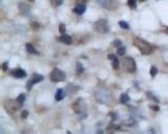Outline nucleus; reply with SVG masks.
<instances>
[{"label": "nucleus", "mask_w": 168, "mask_h": 134, "mask_svg": "<svg viewBox=\"0 0 168 134\" xmlns=\"http://www.w3.org/2000/svg\"><path fill=\"white\" fill-rule=\"evenodd\" d=\"M147 96H148V98H151V100H155V102H159V100H158V98H157L156 96H153L152 93H150L149 91L147 92Z\"/></svg>", "instance_id": "25"}, {"label": "nucleus", "mask_w": 168, "mask_h": 134, "mask_svg": "<svg viewBox=\"0 0 168 134\" xmlns=\"http://www.w3.org/2000/svg\"><path fill=\"white\" fill-rule=\"evenodd\" d=\"M127 4H128V6L130 7V9H134L136 7H137V0H128Z\"/></svg>", "instance_id": "18"}, {"label": "nucleus", "mask_w": 168, "mask_h": 134, "mask_svg": "<svg viewBox=\"0 0 168 134\" xmlns=\"http://www.w3.org/2000/svg\"><path fill=\"white\" fill-rule=\"evenodd\" d=\"M53 3V5L55 6V7H57V6L61 5L62 2H63V0H51Z\"/></svg>", "instance_id": "22"}, {"label": "nucleus", "mask_w": 168, "mask_h": 134, "mask_svg": "<svg viewBox=\"0 0 168 134\" xmlns=\"http://www.w3.org/2000/svg\"><path fill=\"white\" fill-rule=\"evenodd\" d=\"M28 110H23L21 112V117L22 119H26L28 117Z\"/></svg>", "instance_id": "27"}, {"label": "nucleus", "mask_w": 168, "mask_h": 134, "mask_svg": "<svg viewBox=\"0 0 168 134\" xmlns=\"http://www.w3.org/2000/svg\"><path fill=\"white\" fill-rule=\"evenodd\" d=\"M95 29L99 34H107L109 31V25L105 19H99L95 23Z\"/></svg>", "instance_id": "5"}, {"label": "nucleus", "mask_w": 168, "mask_h": 134, "mask_svg": "<svg viewBox=\"0 0 168 134\" xmlns=\"http://www.w3.org/2000/svg\"><path fill=\"white\" fill-rule=\"evenodd\" d=\"M26 49H28V52H30V54H35V55H38V54H39V52L36 50V48H35L32 44H30V43L26 44Z\"/></svg>", "instance_id": "17"}, {"label": "nucleus", "mask_w": 168, "mask_h": 134, "mask_svg": "<svg viewBox=\"0 0 168 134\" xmlns=\"http://www.w3.org/2000/svg\"><path fill=\"white\" fill-rule=\"evenodd\" d=\"M85 11H86V6L84 3H79V4H77V5L75 6V9H73V12L78 14V15H82V14H84Z\"/></svg>", "instance_id": "12"}, {"label": "nucleus", "mask_w": 168, "mask_h": 134, "mask_svg": "<svg viewBox=\"0 0 168 134\" xmlns=\"http://www.w3.org/2000/svg\"><path fill=\"white\" fill-rule=\"evenodd\" d=\"M134 45L137 47L139 50L141 52V54L143 55H150L151 52H153V47L150 45L149 43L145 41L142 38H139V37H134Z\"/></svg>", "instance_id": "1"}, {"label": "nucleus", "mask_w": 168, "mask_h": 134, "mask_svg": "<svg viewBox=\"0 0 168 134\" xmlns=\"http://www.w3.org/2000/svg\"><path fill=\"white\" fill-rule=\"evenodd\" d=\"M113 45L117 46V47H120V46H121V41H120V40H115V41H113Z\"/></svg>", "instance_id": "29"}, {"label": "nucleus", "mask_w": 168, "mask_h": 134, "mask_svg": "<svg viewBox=\"0 0 168 134\" xmlns=\"http://www.w3.org/2000/svg\"><path fill=\"white\" fill-rule=\"evenodd\" d=\"M31 27L33 28L34 31H38V29L41 27V25H40V23H38V22L34 21V22H32L31 23Z\"/></svg>", "instance_id": "19"}, {"label": "nucleus", "mask_w": 168, "mask_h": 134, "mask_svg": "<svg viewBox=\"0 0 168 134\" xmlns=\"http://www.w3.org/2000/svg\"><path fill=\"white\" fill-rule=\"evenodd\" d=\"M150 108H152V110H155V111H158L160 109L158 106H150Z\"/></svg>", "instance_id": "31"}, {"label": "nucleus", "mask_w": 168, "mask_h": 134, "mask_svg": "<svg viewBox=\"0 0 168 134\" xmlns=\"http://www.w3.org/2000/svg\"><path fill=\"white\" fill-rule=\"evenodd\" d=\"M99 5L106 9H110V11H115L118 7V2L115 0H96Z\"/></svg>", "instance_id": "7"}, {"label": "nucleus", "mask_w": 168, "mask_h": 134, "mask_svg": "<svg viewBox=\"0 0 168 134\" xmlns=\"http://www.w3.org/2000/svg\"><path fill=\"white\" fill-rule=\"evenodd\" d=\"M11 76H14V78H17V79H22V78H25L26 76V72H25L23 69H14L11 71Z\"/></svg>", "instance_id": "10"}, {"label": "nucleus", "mask_w": 168, "mask_h": 134, "mask_svg": "<svg viewBox=\"0 0 168 134\" xmlns=\"http://www.w3.org/2000/svg\"><path fill=\"white\" fill-rule=\"evenodd\" d=\"M59 31H60L61 34H65V25L64 24L59 25Z\"/></svg>", "instance_id": "26"}, {"label": "nucleus", "mask_w": 168, "mask_h": 134, "mask_svg": "<svg viewBox=\"0 0 168 134\" xmlns=\"http://www.w3.org/2000/svg\"><path fill=\"white\" fill-rule=\"evenodd\" d=\"M122 65L124 67V69L129 73H132L137 70V63L134 59L130 58V57H126V58L123 59Z\"/></svg>", "instance_id": "3"}, {"label": "nucleus", "mask_w": 168, "mask_h": 134, "mask_svg": "<svg viewBox=\"0 0 168 134\" xmlns=\"http://www.w3.org/2000/svg\"><path fill=\"white\" fill-rule=\"evenodd\" d=\"M58 41H60L63 44H67V45H70L72 44V37L67 36L65 34H62L61 36L58 38Z\"/></svg>", "instance_id": "13"}, {"label": "nucleus", "mask_w": 168, "mask_h": 134, "mask_svg": "<svg viewBox=\"0 0 168 134\" xmlns=\"http://www.w3.org/2000/svg\"><path fill=\"white\" fill-rule=\"evenodd\" d=\"M2 69L3 71H6V69H7V62H4L2 64Z\"/></svg>", "instance_id": "30"}, {"label": "nucleus", "mask_w": 168, "mask_h": 134, "mask_svg": "<svg viewBox=\"0 0 168 134\" xmlns=\"http://www.w3.org/2000/svg\"><path fill=\"white\" fill-rule=\"evenodd\" d=\"M3 106L5 108V110L9 114H14L15 112H17L20 108H21L22 104L19 103L17 100H7L4 102Z\"/></svg>", "instance_id": "2"}, {"label": "nucleus", "mask_w": 168, "mask_h": 134, "mask_svg": "<svg viewBox=\"0 0 168 134\" xmlns=\"http://www.w3.org/2000/svg\"><path fill=\"white\" fill-rule=\"evenodd\" d=\"M49 79L53 82H63L65 80V72L59 68H55L49 74Z\"/></svg>", "instance_id": "6"}, {"label": "nucleus", "mask_w": 168, "mask_h": 134, "mask_svg": "<svg viewBox=\"0 0 168 134\" xmlns=\"http://www.w3.org/2000/svg\"><path fill=\"white\" fill-rule=\"evenodd\" d=\"M73 110L75 111L76 113L80 114V113H82L84 110H85V103H84V100L83 98H78V100L73 104Z\"/></svg>", "instance_id": "8"}, {"label": "nucleus", "mask_w": 168, "mask_h": 134, "mask_svg": "<svg viewBox=\"0 0 168 134\" xmlns=\"http://www.w3.org/2000/svg\"><path fill=\"white\" fill-rule=\"evenodd\" d=\"M129 100H130V98H129V95L127 93H123L120 96V102L122 104H128Z\"/></svg>", "instance_id": "16"}, {"label": "nucleus", "mask_w": 168, "mask_h": 134, "mask_svg": "<svg viewBox=\"0 0 168 134\" xmlns=\"http://www.w3.org/2000/svg\"><path fill=\"white\" fill-rule=\"evenodd\" d=\"M43 79H44L43 76H41V74H39V73H35V74L33 76V78L28 82V90H31L32 86H34L35 84H37V83L41 82Z\"/></svg>", "instance_id": "9"}, {"label": "nucleus", "mask_w": 168, "mask_h": 134, "mask_svg": "<svg viewBox=\"0 0 168 134\" xmlns=\"http://www.w3.org/2000/svg\"><path fill=\"white\" fill-rule=\"evenodd\" d=\"M157 73H158V69H157L156 66H151V68H150V76H152V78H155V76H157Z\"/></svg>", "instance_id": "21"}, {"label": "nucleus", "mask_w": 168, "mask_h": 134, "mask_svg": "<svg viewBox=\"0 0 168 134\" xmlns=\"http://www.w3.org/2000/svg\"><path fill=\"white\" fill-rule=\"evenodd\" d=\"M64 96H65V92H64V90L63 89H58L57 90V92H56V95H55V98H56V100H63L64 98Z\"/></svg>", "instance_id": "15"}, {"label": "nucleus", "mask_w": 168, "mask_h": 134, "mask_svg": "<svg viewBox=\"0 0 168 134\" xmlns=\"http://www.w3.org/2000/svg\"><path fill=\"white\" fill-rule=\"evenodd\" d=\"M108 59L113 62V69H118V68H119V60H118V58H117V56L111 55V54H110V55H108Z\"/></svg>", "instance_id": "14"}, {"label": "nucleus", "mask_w": 168, "mask_h": 134, "mask_svg": "<svg viewBox=\"0 0 168 134\" xmlns=\"http://www.w3.org/2000/svg\"><path fill=\"white\" fill-rule=\"evenodd\" d=\"M124 54H125V47L120 46L119 48H118V55L119 56H124Z\"/></svg>", "instance_id": "23"}, {"label": "nucleus", "mask_w": 168, "mask_h": 134, "mask_svg": "<svg viewBox=\"0 0 168 134\" xmlns=\"http://www.w3.org/2000/svg\"><path fill=\"white\" fill-rule=\"evenodd\" d=\"M96 98L99 103L102 104H107L110 100L111 96H110V92L106 89H101L99 91L96 92Z\"/></svg>", "instance_id": "4"}, {"label": "nucleus", "mask_w": 168, "mask_h": 134, "mask_svg": "<svg viewBox=\"0 0 168 134\" xmlns=\"http://www.w3.org/2000/svg\"><path fill=\"white\" fill-rule=\"evenodd\" d=\"M17 100H18L19 103H21L22 105H23V103H24V100H25V95L24 94H20L17 98Z\"/></svg>", "instance_id": "24"}, {"label": "nucleus", "mask_w": 168, "mask_h": 134, "mask_svg": "<svg viewBox=\"0 0 168 134\" xmlns=\"http://www.w3.org/2000/svg\"><path fill=\"white\" fill-rule=\"evenodd\" d=\"M19 12L21 15H28V13L31 12V6L24 2H21L19 4Z\"/></svg>", "instance_id": "11"}, {"label": "nucleus", "mask_w": 168, "mask_h": 134, "mask_svg": "<svg viewBox=\"0 0 168 134\" xmlns=\"http://www.w3.org/2000/svg\"><path fill=\"white\" fill-rule=\"evenodd\" d=\"M77 70H78V72L79 73H81L83 71V66L81 64H80V63H78V64H77Z\"/></svg>", "instance_id": "28"}, {"label": "nucleus", "mask_w": 168, "mask_h": 134, "mask_svg": "<svg viewBox=\"0 0 168 134\" xmlns=\"http://www.w3.org/2000/svg\"><path fill=\"white\" fill-rule=\"evenodd\" d=\"M140 1H142V2H143V1H146V0H140Z\"/></svg>", "instance_id": "33"}, {"label": "nucleus", "mask_w": 168, "mask_h": 134, "mask_svg": "<svg viewBox=\"0 0 168 134\" xmlns=\"http://www.w3.org/2000/svg\"><path fill=\"white\" fill-rule=\"evenodd\" d=\"M28 1H31V2H34V1H35V0H28Z\"/></svg>", "instance_id": "32"}, {"label": "nucleus", "mask_w": 168, "mask_h": 134, "mask_svg": "<svg viewBox=\"0 0 168 134\" xmlns=\"http://www.w3.org/2000/svg\"><path fill=\"white\" fill-rule=\"evenodd\" d=\"M119 25L123 28V29H129V24L126 21H120Z\"/></svg>", "instance_id": "20"}]
</instances>
